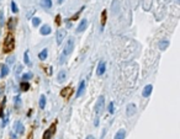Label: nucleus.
Returning a JSON list of instances; mask_svg holds the SVG:
<instances>
[{
    "mask_svg": "<svg viewBox=\"0 0 180 139\" xmlns=\"http://www.w3.org/2000/svg\"><path fill=\"white\" fill-rule=\"evenodd\" d=\"M112 11H114V14H117V11H118V0H114V3H112Z\"/></svg>",
    "mask_w": 180,
    "mask_h": 139,
    "instance_id": "5701e85b",
    "label": "nucleus"
},
{
    "mask_svg": "<svg viewBox=\"0 0 180 139\" xmlns=\"http://www.w3.org/2000/svg\"><path fill=\"white\" fill-rule=\"evenodd\" d=\"M85 139H94V137H93V136H88Z\"/></svg>",
    "mask_w": 180,
    "mask_h": 139,
    "instance_id": "473e14b6",
    "label": "nucleus"
},
{
    "mask_svg": "<svg viewBox=\"0 0 180 139\" xmlns=\"http://www.w3.org/2000/svg\"><path fill=\"white\" fill-rule=\"evenodd\" d=\"M51 27L48 26V25H43L42 27H41V30H40V32H41V35H43V36H47V35H49L51 33Z\"/></svg>",
    "mask_w": 180,
    "mask_h": 139,
    "instance_id": "ddd939ff",
    "label": "nucleus"
},
{
    "mask_svg": "<svg viewBox=\"0 0 180 139\" xmlns=\"http://www.w3.org/2000/svg\"><path fill=\"white\" fill-rule=\"evenodd\" d=\"M73 49H74V40H73V38H69V40L67 41L66 46H64L63 57H67V55H69V54L73 52Z\"/></svg>",
    "mask_w": 180,
    "mask_h": 139,
    "instance_id": "7ed1b4c3",
    "label": "nucleus"
},
{
    "mask_svg": "<svg viewBox=\"0 0 180 139\" xmlns=\"http://www.w3.org/2000/svg\"><path fill=\"white\" fill-rule=\"evenodd\" d=\"M20 104H21V99H20L19 96H16V97H15V107L19 108V107H20Z\"/></svg>",
    "mask_w": 180,
    "mask_h": 139,
    "instance_id": "cd10ccee",
    "label": "nucleus"
},
{
    "mask_svg": "<svg viewBox=\"0 0 180 139\" xmlns=\"http://www.w3.org/2000/svg\"><path fill=\"white\" fill-rule=\"evenodd\" d=\"M40 107L41 108H44L46 107V96L42 95L40 97Z\"/></svg>",
    "mask_w": 180,
    "mask_h": 139,
    "instance_id": "4be33fe9",
    "label": "nucleus"
},
{
    "mask_svg": "<svg viewBox=\"0 0 180 139\" xmlns=\"http://www.w3.org/2000/svg\"><path fill=\"white\" fill-rule=\"evenodd\" d=\"M105 70H106V64H105V62H100L99 64H98V69H96V74L100 76V75H103V74L105 73Z\"/></svg>",
    "mask_w": 180,
    "mask_h": 139,
    "instance_id": "0eeeda50",
    "label": "nucleus"
},
{
    "mask_svg": "<svg viewBox=\"0 0 180 139\" xmlns=\"http://www.w3.org/2000/svg\"><path fill=\"white\" fill-rule=\"evenodd\" d=\"M72 91H73L72 87L70 86H67V87H64V89L61 91V95H62V97H64V99H69V96H70Z\"/></svg>",
    "mask_w": 180,
    "mask_h": 139,
    "instance_id": "1a4fd4ad",
    "label": "nucleus"
},
{
    "mask_svg": "<svg viewBox=\"0 0 180 139\" xmlns=\"http://www.w3.org/2000/svg\"><path fill=\"white\" fill-rule=\"evenodd\" d=\"M105 24H106V10L101 12V29H104Z\"/></svg>",
    "mask_w": 180,
    "mask_h": 139,
    "instance_id": "412c9836",
    "label": "nucleus"
},
{
    "mask_svg": "<svg viewBox=\"0 0 180 139\" xmlns=\"http://www.w3.org/2000/svg\"><path fill=\"white\" fill-rule=\"evenodd\" d=\"M24 62L26 65H31V62H30V58H29V52H25L24 54Z\"/></svg>",
    "mask_w": 180,
    "mask_h": 139,
    "instance_id": "393cba45",
    "label": "nucleus"
},
{
    "mask_svg": "<svg viewBox=\"0 0 180 139\" xmlns=\"http://www.w3.org/2000/svg\"><path fill=\"white\" fill-rule=\"evenodd\" d=\"M152 90H153V86H152V85H147V86L144 87V89H143V91H142L143 97H148V96L151 95Z\"/></svg>",
    "mask_w": 180,
    "mask_h": 139,
    "instance_id": "f8f14e48",
    "label": "nucleus"
},
{
    "mask_svg": "<svg viewBox=\"0 0 180 139\" xmlns=\"http://www.w3.org/2000/svg\"><path fill=\"white\" fill-rule=\"evenodd\" d=\"M168 46H169V41L168 40H162L160 42H159V48L160 50H165L168 48Z\"/></svg>",
    "mask_w": 180,
    "mask_h": 139,
    "instance_id": "dca6fc26",
    "label": "nucleus"
},
{
    "mask_svg": "<svg viewBox=\"0 0 180 139\" xmlns=\"http://www.w3.org/2000/svg\"><path fill=\"white\" fill-rule=\"evenodd\" d=\"M66 35H67V31H64V30H59V31L57 32V43H58V44L62 43V41L64 40Z\"/></svg>",
    "mask_w": 180,
    "mask_h": 139,
    "instance_id": "9d476101",
    "label": "nucleus"
},
{
    "mask_svg": "<svg viewBox=\"0 0 180 139\" xmlns=\"http://www.w3.org/2000/svg\"><path fill=\"white\" fill-rule=\"evenodd\" d=\"M125 137H126V131H125V129H120V131L115 134L114 139H125Z\"/></svg>",
    "mask_w": 180,
    "mask_h": 139,
    "instance_id": "2eb2a0df",
    "label": "nucleus"
},
{
    "mask_svg": "<svg viewBox=\"0 0 180 139\" xmlns=\"http://www.w3.org/2000/svg\"><path fill=\"white\" fill-rule=\"evenodd\" d=\"M58 3H59V4H62V3H63V0H58Z\"/></svg>",
    "mask_w": 180,
    "mask_h": 139,
    "instance_id": "72a5a7b5",
    "label": "nucleus"
},
{
    "mask_svg": "<svg viewBox=\"0 0 180 139\" xmlns=\"http://www.w3.org/2000/svg\"><path fill=\"white\" fill-rule=\"evenodd\" d=\"M16 22H17V20L16 18H10L9 20V24H8V27H9V30H14L15 29V26H16Z\"/></svg>",
    "mask_w": 180,
    "mask_h": 139,
    "instance_id": "a211bd4d",
    "label": "nucleus"
},
{
    "mask_svg": "<svg viewBox=\"0 0 180 139\" xmlns=\"http://www.w3.org/2000/svg\"><path fill=\"white\" fill-rule=\"evenodd\" d=\"M57 79H58V81H64L67 79V72L66 70H62V72H59V74H58V76H57Z\"/></svg>",
    "mask_w": 180,
    "mask_h": 139,
    "instance_id": "f3484780",
    "label": "nucleus"
},
{
    "mask_svg": "<svg viewBox=\"0 0 180 139\" xmlns=\"http://www.w3.org/2000/svg\"><path fill=\"white\" fill-rule=\"evenodd\" d=\"M32 78V73H26L22 75V80H27V79H31Z\"/></svg>",
    "mask_w": 180,
    "mask_h": 139,
    "instance_id": "c85d7f7f",
    "label": "nucleus"
},
{
    "mask_svg": "<svg viewBox=\"0 0 180 139\" xmlns=\"http://www.w3.org/2000/svg\"><path fill=\"white\" fill-rule=\"evenodd\" d=\"M11 10H12V12H17V11H19V7H17L15 1H11Z\"/></svg>",
    "mask_w": 180,
    "mask_h": 139,
    "instance_id": "bb28decb",
    "label": "nucleus"
},
{
    "mask_svg": "<svg viewBox=\"0 0 180 139\" xmlns=\"http://www.w3.org/2000/svg\"><path fill=\"white\" fill-rule=\"evenodd\" d=\"M14 46H15V42H14V36L12 33H8L5 37V41H4V52L9 53L14 49Z\"/></svg>",
    "mask_w": 180,
    "mask_h": 139,
    "instance_id": "f03ea898",
    "label": "nucleus"
},
{
    "mask_svg": "<svg viewBox=\"0 0 180 139\" xmlns=\"http://www.w3.org/2000/svg\"><path fill=\"white\" fill-rule=\"evenodd\" d=\"M8 62H9V63H12V62H14V58H11V57H10V58L8 59Z\"/></svg>",
    "mask_w": 180,
    "mask_h": 139,
    "instance_id": "2f4dec72",
    "label": "nucleus"
},
{
    "mask_svg": "<svg viewBox=\"0 0 180 139\" xmlns=\"http://www.w3.org/2000/svg\"><path fill=\"white\" fill-rule=\"evenodd\" d=\"M54 132H56V123H53L52 126H51L47 131L43 133V139H51L52 136L54 134Z\"/></svg>",
    "mask_w": 180,
    "mask_h": 139,
    "instance_id": "20e7f679",
    "label": "nucleus"
},
{
    "mask_svg": "<svg viewBox=\"0 0 180 139\" xmlns=\"http://www.w3.org/2000/svg\"><path fill=\"white\" fill-rule=\"evenodd\" d=\"M41 5L44 9H49L52 6V0H41Z\"/></svg>",
    "mask_w": 180,
    "mask_h": 139,
    "instance_id": "6ab92c4d",
    "label": "nucleus"
},
{
    "mask_svg": "<svg viewBox=\"0 0 180 139\" xmlns=\"http://www.w3.org/2000/svg\"><path fill=\"white\" fill-rule=\"evenodd\" d=\"M84 90H85V81L81 80L80 84H79V87H78V91H77V97H80L83 94H84Z\"/></svg>",
    "mask_w": 180,
    "mask_h": 139,
    "instance_id": "9b49d317",
    "label": "nucleus"
},
{
    "mask_svg": "<svg viewBox=\"0 0 180 139\" xmlns=\"http://www.w3.org/2000/svg\"><path fill=\"white\" fill-rule=\"evenodd\" d=\"M15 132H14V137H16L17 134H21L22 132H24V126H22L21 122H16L15 123Z\"/></svg>",
    "mask_w": 180,
    "mask_h": 139,
    "instance_id": "423d86ee",
    "label": "nucleus"
},
{
    "mask_svg": "<svg viewBox=\"0 0 180 139\" xmlns=\"http://www.w3.org/2000/svg\"><path fill=\"white\" fill-rule=\"evenodd\" d=\"M109 112L111 113V114L115 112V110H114V102H110V105H109Z\"/></svg>",
    "mask_w": 180,
    "mask_h": 139,
    "instance_id": "c756f323",
    "label": "nucleus"
},
{
    "mask_svg": "<svg viewBox=\"0 0 180 139\" xmlns=\"http://www.w3.org/2000/svg\"><path fill=\"white\" fill-rule=\"evenodd\" d=\"M56 22H57V25H61V16L59 15L56 17Z\"/></svg>",
    "mask_w": 180,
    "mask_h": 139,
    "instance_id": "7c9ffc66",
    "label": "nucleus"
},
{
    "mask_svg": "<svg viewBox=\"0 0 180 139\" xmlns=\"http://www.w3.org/2000/svg\"><path fill=\"white\" fill-rule=\"evenodd\" d=\"M8 74H9V68L5 64H1V65H0V75H1V78H4V76H6Z\"/></svg>",
    "mask_w": 180,
    "mask_h": 139,
    "instance_id": "4468645a",
    "label": "nucleus"
},
{
    "mask_svg": "<svg viewBox=\"0 0 180 139\" xmlns=\"http://www.w3.org/2000/svg\"><path fill=\"white\" fill-rule=\"evenodd\" d=\"M86 27H88V20H86V18H83V20L80 21V24L78 25V27H77V32H83V31H85Z\"/></svg>",
    "mask_w": 180,
    "mask_h": 139,
    "instance_id": "39448f33",
    "label": "nucleus"
},
{
    "mask_svg": "<svg viewBox=\"0 0 180 139\" xmlns=\"http://www.w3.org/2000/svg\"><path fill=\"white\" fill-rule=\"evenodd\" d=\"M105 108V97L104 96H100L98 101H96V104H95V121H94V124L95 126H99V117H100V114L103 113V111Z\"/></svg>",
    "mask_w": 180,
    "mask_h": 139,
    "instance_id": "f257e3e1",
    "label": "nucleus"
},
{
    "mask_svg": "<svg viewBox=\"0 0 180 139\" xmlns=\"http://www.w3.org/2000/svg\"><path fill=\"white\" fill-rule=\"evenodd\" d=\"M29 89H30V84H29V82L22 81V82H21V90H22V91H27Z\"/></svg>",
    "mask_w": 180,
    "mask_h": 139,
    "instance_id": "b1692460",
    "label": "nucleus"
},
{
    "mask_svg": "<svg viewBox=\"0 0 180 139\" xmlns=\"http://www.w3.org/2000/svg\"><path fill=\"white\" fill-rule=\"evenodd\" d=\"M126 113L127 116H133L136 113V105L135 104H128L126 107Z\"/></svg>",
    "mask_w": 180,
    "mask_h": 139,
    "instance_id": "6e6552de",
    "label": "nucleus"
},
{
    "mask_svg": "<svg viewBox=\"0 0 180 139\" xmlns=\"http://www.w3.org/2000/svg\"><path fill=\"white\" fill-rule=\"evenodd\" d=\"M47 55H48V49H46V48H44V49L42 50V52H41V53L38 54V58L41 59V61H44V59L47 58Z\"/></svg>",
    "mask_w": 180,
    "mask_h": 139,
    "instance_id": "aec40b11",
    "label": "nucleus"
},
{
    "mask_svg": "<svg viewBox=\"0 0 180 139\" xmlns=\"http://www.w3.org/2000/svg\"><path fill=\"white\" fill-rule=\"evenodd\" d=\"M40 22H41V20H40L38 17H34V18H32V25H34L35 27H37L40 25Z\"/></svg>",
    "mask_w": 180,
    "mask_h": 139,
    "instance_id": "a878e982",
    "label": "nucleus"
}]
</instances>
